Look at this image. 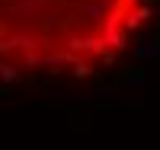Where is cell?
Masks as SVG:
<instances>
[{"label":"cell","mask_w":160,"mask_h":150,"mask_svg":"<svg viewBox=\"0 0 160 150\" xmlns=\"http://www.w3.org/2000/svg\"><path fill=\"white\" fill-rule=\"evenodd\" d=\"M160 0H0V77L83 80L115 67Z\"/></svg>","instance_id":"1"}]
</instances>
